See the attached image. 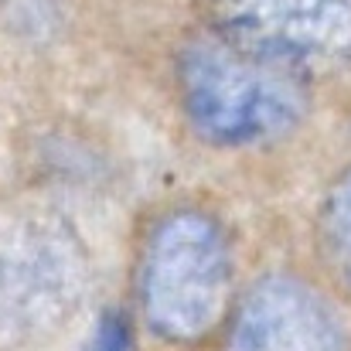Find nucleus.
I'll use <instances>...</instances> for the list:
<instances>
[{"label": "nucleus", "instance_id": "f257e3e1", "mask_svg": "<svg viewBox=\"0 0 351 351\" xmlns=\"http://www.w3.org/2000/svg\"><path fill=\"white\" fill-rule=\"evenodd\" d=\"M181 99L215 143H266L293 130L311 99L307 65L215 24L181 55Z\"/></svg>", "mask_w": 351, "mask_h": 351}, {"label": "nucleus", "instance_id": "f03ea898", "mask_svg": "<svg viewBox=\"0 0 351 351\" xmlns=\"http://www.w3.org/2000/svg\"><path fill=\"white\" fill-rule=\"evenodd\" d=\"M232 263L219 226L198 212H178L157 226L143 256V311L171 341H198L229 307Z\"/></svg>", "mask_w": 351, "mask_h": 351}, {"label": "nucleus", "instance_id": "7ed1b4c3", "mask_svg": "<svg viewBox=\"0 0 351 351\" xmlns=\"http://www.w3.org/2000/svg\"><path fill=\"white\" fill-rule=\"evenodd\" d=\"M82 266L69 235L51 226L0 232V338H34L72 311Z\"/></svg>", "mask_w": 351, "mask_h": 351}, {"label": "nucleus", "instance_id": "20e7f679", "mask_svg": "<svg viewBox=\"0 0 351 351\" xmlns=\"http://www.w3.org/2000/svg\"><path fill=\"white\" fill-rule=\"evenodd\" d=\"M215 24L297 62L351 58V0H208Z\"/></svg>", "mask_w": 351, "mask_h": 351}, {"label": "nucleus", "instance_id": "39448f33", "mask_svg": "<svg viewBox=\"0 0 351 351\" xmlns=\"http://www.w3.org/2000/svg\"><path fill=\"white\" fill-rule=\"evenodd\" d=\"M229 351H348L335 311L297 280H263L239 304Z\"/></svg>", "mask_w": 351, "mask_h": 351}, {"label": "nucleus", "instance_id": "423d86ee", "mask_svg": "<svg viewBox=\"0 0 351 351\" xmlns=\"http://www.w3.org/2000/svg\"><path fill=\"white\" fill-rule=\"evenodd\" d=\"M321 249L338 280L351 287V171L335 184L321 212Z\"/></svg>", "mask_w": 351, "mask_h": 351}, {"label": "nucleus", "instance_id": "0eeeda50", "mask_svg": "<svg viewBox=\"0 0 351 351\" xmlns=\"http://www.w3.org/2000/svg\"><path fill=\"white\" fill-rule=\"evenodd\" d=\"M123 348H126V335H123L119 321H106V328H103V335H99L93 351H123Z\"/></svg>", "mask_w": 351, "mask_h": 351}]
</instances>
